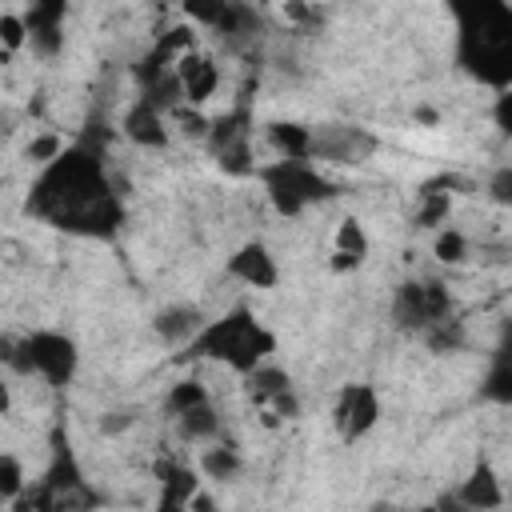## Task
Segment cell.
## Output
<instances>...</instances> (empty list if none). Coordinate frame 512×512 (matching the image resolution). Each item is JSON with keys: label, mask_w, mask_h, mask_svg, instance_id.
<instances>
[{"label": "cell", "mask_w": 512, "mask_h": 512, "mask_svg": "<svg viewBox=\"0 0 512 512\" xmlns=\"http://www.w3.org/2000/svg\"><path fill=\"white\" fill-rule=\"evenodd\" d=\"M28 212L52 220L68 232L108 236L120 224V200L104 176V168L88 152H68L48 164L28 196Z\"/></svg>", "instance_id": "1"}, {"label": "cell", "mask_w": 512, "mask_h": 512, "mask_svg": "<svg viewBox=\"0 0 512 512\" xmlns=\"http://www.w3.org/2000/svg\"><path fill=\"white\" fill-rule=\"evenodd\" d=\"M188 348H192V356H212L236 372H248L276 348V340L264 324H256V316L244 304H236L228 316L200 324V332L188 340Z\"/></svg>", "instance_id": "2"}, {"label": "cell", "mask_w": 512, "mask_h": 512, "mask_svg": "<svg viewBox=\"0 0 512 512\" xmlns=\"http://www.w3.org/2000/svg\"><path fill=\"white\" fill-rule=\"evenodd\" d=\"M256 176L264 180L268 200L276 204L280 216H296V212H304L308 204L332 196V180L320 176V168H316L312 160H284V156H280L276 164L256 168Z\"/></svg>", "instance_id": "3"}, {"label": "cell", "mask_w": 512, "mask_h": 512, "mask_svg": "<svg viewBox=\"0 0 512 512\" xmlns=\"http://www.w3.org/2000/svg\"><path fill=\"white\" fill-rule=\"evenodd\" d=\"M8 364H12L16 372H36V376H44L52 388H60V384H68L72 372H76V348H72V340L60 336V332H36V336L16 340V352H12Z\"/></svg>", "instance_id": "4"}, {"label": "cell", "mask_w": 512, "mask_h": 512, "mask_svg": "<svg viewBox=\"0 0 512 512\" xmlns=\"http://www.w3.org/2000/svg\"><path fill=\"white\" fill-rule=\"evenodd\" d=\"M392 316H396L400 328L424 336L432 324H440V320L452 316V296L436 280H412V284H400L396 304H392Z\"/></svg>", "instance_id": "5"}, {"label": "cell", "mask_w": 512, "mask_h": 512, "mask_svg": "<svg viewBox=\"0 0 512 512\" xmlns=\"http://www.w3.org/2000/svg\"><path fill=\"white\" fill-rule=\"evenodd\" d=\"M376 152V136L352 124H324L320 132H312V156L316 160H332V164H360L364 156Z\"/></svg>", "instance_id": "6"}, {"label": "cell", "mask_w": 512, "mask_h": 512, "mask_svg": "<svg viewBox=\"0 0 512 512\" xmlns=\"http://www.w3.org/2000/svg\"><path fill=\"white\" fill-rule=\"evenodd\" d=\"M380 416V404H376V392L368 384H348L340 388L336 396V408H332V420H336V432L344 440H360Z\"/></svg>", "instance_id": "7"}, {"label": "cell", "mask_w": 512, "mask_h": 512, "mask_svg": "<svg viewBox=\"0 0 512 512\" xmlns=\"http://www.w3.org/2000/svg\"><path fill=\"white\" fill-rule=\"evenodd\" d=\"M172 72H176V84H180L184 104H204L216 92V84H220V68L208 56H200L196 48L184 52V56H176Z\"/></svg>", "instance_id": "8"}, {"label": "cell", "mask_w": 512, "mask_h": 512, "mask_svg": "<svg viewBox=\"0 0 512 512\" xmlns=\"http://www.w3.org/2000/svg\"><path fill=\"white\" fill-rule=\"evenodd\" d=\"M228 276L244 280L248 288H272L280 272H276V264H272V256H268L264 244H244V248L228 260Z\"/></svg>", "instance_id": "9"}, {"label": "cell", "mask_w": 512, "mask_h": 512, "mask_svg": "<svg viewBox=\"0 0 512 512\" xmlns=\"http://www.w3.org/2000/svg\"><path fill=\"white\" fill-rule=\"evenodd\" d=\"M156 480H160V508H188L192 492L200 488V476L188 464H176V460H160Z\"/></svg>", "instance_id": "10"}, {"label": "cell", "mask_w": 512, "mask_h": 512, "mask_svg": "<svg viewBox=\"0 0 512 512\" xmlns=\"http://www.w3.org/2000/svg\"><path fill=\"white\" fill-rule=\"evenodd\" d=\"M124 132H128V140H136V144H144V148H160V144L168 140V132H164V112H160L156 104H148V100H136V104L128 108Z\"/></svg>", "instance_id": "11"}, {"label": "cell", "mask_w": 512, "mask_h": 512, "mask_svg": "<svg viewBox=\"0 0 512 512\" xmlns=\"http://www.w3.org/2000/svg\"><path fill=\"white\" fill-rule=\"evenodd\" d=\"M172 420H176V432L184 444H212L220 436V416H216L212 400H200V404L176 412Z\"/></svg>", "instance_id": "12"}, {"label": "cell", "mask_w": 512, "mask_h": 512, "mask_svg": "<svg viewBox=\"0 0 512 512\" xmlns=\"http://www.w3.org/2000/svg\"><path fill=\"white\" fill-rule=\"evenodd\" d=\"M456 500H460L464 508H480V512H488V508H500V504H504V492H500V480H496V472H492V468L480 460V464L472 468V476L460 484Z\"/></svg>", "instance_id": "13"}, {"label": "cell", "mask_w": 512, "mask_h": 512, "mask_svg": "<svg viewBox=\"0 0 512 512\" xmlns=\"http://www.w3.org/2000/svg\"><path fill=\"white\" fill-rule=\"evenodd\" d=\"M368 256V236H364V224L360 220H340L336 228V252H332V268L344 272V268H356L360 260Z\"/></svg>", "instance_id": "14"}, {"label": "cell", "mask_w": 512, "mask_h": 512, "mask_svg": "<svg viewBox=\"0 0 512 512\" xmlns=\"http://www.w3.org/2000/svg\"><path fill=\"white\" fill-rule=\"evenodd\" d=\"M200 324H204V316H200V308H192V304H176V308H164V312L156 316V332H160L168 344H188V340L200 332Z\"/></svg>", "instance_id": "15"}, {"label": "cell", "mask_w": 512, "mask_h": 512, "mask_svg": "<svg viewBox=\"0 0 512 512\" xmlns=\"http://www.w3.org/2000/svg\"><path fill=\"white\" fill-rule=\"evenodd\" d=\"M268 144L284 160H312V128L304 124H268Z\"/></svg>", "instance_id": "16"}, {"label": "cell", "mask_w": 512, "mask_h": 512, "mask_svg": "<svg viewBox=\"0 0 512 512\" xmlns=\"http://www.w3.org/2000/svg\"><path fill=\"white\" fill-rule=\"evenodd\" d=\"M240 468H244V460H240L236 444H212V448L200 452V472L208 480H236Z\"/></svg>", "instance_id": "17"}, {"label": "cell", "mask_w": 512, "mask_h": 512, "mask_svg": "<svg viewBox=\"0 0 512 512\" xmlns=\"http://www.w3.org/2000/svg\"><path fill=\"white\" fill-rule=\"evenodd\" d=\"M28 488L24 480V464L12 452H0V500H16Z\"/></svg>", "instance_id": "18"}, {"label": "cell", "mask_w": 512, "mask_h": 512, "mask_svg": "<svg viewBox=\"0 0 512 512\" xmlns=\"http://www.w3.org/2000/svg\"><path fill=\"white\" fill-rule=\"evenodd\" d=\"M468 236L464 232H456V228H444L440 236H436V260H444V264H464L468 260Z\"/></svg>", "instance_id": "19"}, {"label": "cell", "mask_w": 512, "mask_h": 512, "mask_svg": "<svg viewBox=\"0 0 512 512\" xmlns=\"http://www.w3.org/2000/svg\"><path fill=\"white\" fill-rule=\"evenodd\" d=\"M200 400H208V388H204L200 380H180V384L168 392L164 408H168V416H176V412H184V408H192V404H200Z\"/></svg>", "instance_id": "20"}, {"label": "cell", "mask_w": 512, "mask_h": 512, "mask_svg": "<svg viewBox=\"0 0 512 512\" xmlns=\"http://www.w3.org/2000/svg\"><path fill=\"white\" fill-rule=\"evenodd\" d=\"M228 4H232V0H184V12L192 16V24L216 28V20L228 12Z\"/></svg>", "instance_id": "21"}, {"label": "cell", "mask_w": 512, "mask_h": 512, "mask_svg": "<svg viewBox=\"0 0 512 512\" xmlns=\"http://www.w3.org/2000/svg\"><path fill=\"white\" fill-rule=\"evenodd\" d=\"M0 44H4V48L28 44V24H24V16H12V12L0 16Z\"/></svg>", "instance_id": "22"}, {"label": "cell", "mask_w": 512, "mask_h": 512, "mask_svg": "<svg viewBox=\"0 0 512 512\" xmlns=\"http://www.w3.org/2000/svg\"><path fill=\"white\" fill-rule=\"evenodd\" d=\"M60 148H64L60 136H52V132H48V136H36V140L28 144V160H36V164H52V160L60 156Z\"/></svg>", "instance_id": "23"}, {"label": "cell", "mask_w": 512, "mask_h": 512, "mask_svg": "<svg viewBox=\"0 0 512 512\" xmlns=\"http://www.w3.org/2000/svg\"><path fill=\"white\" fill-rule=\"evenodd\" d=\"M492 200H496V204H508V200H512V168H500V172L492 176Z\"/></svg>", "instance_id": "24"}, {"label": "cell", "mask_w": 512, "mask_h": 512, "mask_svg": "<svg viewBox=\"0 0 512 512\" xmlns=\"http://www.w3.org/2000/svg\"><path fill=\"white\" fill-rule=\"evenodd\" d=\"M284 16L304 24V20H312V8H308V0H284Z\"/></svg>", "instance_id": "25"}, {"label": "cell", "mask_w": 512, "mask_h": 512, "mask_svg": "<svg viewBox=\"0 0 512 512\" xmlns=\"http://www.w3.org/2000/svg\"><path fill=\"white\" fill-rule=\"evenodd\" d=\"M128 424H132V412H108L104 432H120V428H128Z\"/></svg>", "instance_id": "26"}, {"label": "cell", "mask_w": 512, "mask_h": 512, "mask_svg": "<svg viewBox=\"0 0 512 512\" xmlns=\"http://www.w3.org/2000/svg\"><path fill=\"white\" fill-rule=\"evenodd\" d=\"M8 408H12V396H8V384H4V380H0V416H4V412H8Z\"/></svg>", "instance_id": "27"}]
</instances>
